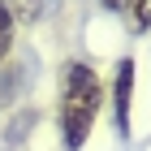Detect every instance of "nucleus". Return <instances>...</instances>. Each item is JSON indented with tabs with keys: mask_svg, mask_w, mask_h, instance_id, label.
<instances>
[{
	"mask_svg": "<svg viewBox=\"0 0 151 151\" xmlns=\"http://www.w3.org/2000/svg\"><path fill=\"white\" fill-rule=\"evenodd\" d=\"M99 108H104L99 73L91 65L73 60L65 69V86H60V142H65V151L86 147L95 121H99Z\"/></svg>",
	"mask_w": 151,
	"mask_h": 151,
	"instance_id": "nucleus-1",
	"label": "nucleus"
},
{
	"mask_svg": "<svg viewBox=\"0 0 151 151\" xmlns=\"http://www.w3.org/2000/svg\"><path fill=\"white\" fill-rule=\"evenodd\" d=\"M4 9H9L13 22H35V17H39V0H9Z\"/></svg>",
	"mask_w": 151,
	"mask_h": 151,
	"instance_id": "nucleus-4",
	"label": "nucleus"
},
{
	"mask_svg": "<svg viewBox=\"0 0 151 151\" xmlns=\"http://www.w3.org/2000/svg\"><path fill=\"white\" fill-rule=\"evenodd\" d=\"M125 4L129 0H104V9H112V13H125Z\"/></svg>",
	"mask_w": 151,
	"mask_h": 151,
	"instance_id": "nucleus-6",
	"label": "nucleus"
},
{
	"mask_svg": "<svg viewBox=\"0 0 151 151\" xmlns=\"http://www.w3.org/2000/svg\"><path fill=\"white\" fill-rule=\"evenodd\" d=\"M125 17H129V30H134V35H147L151 30V0H129Z\"/></svg>",
	"mask_w": 151,
	"mask_h": 151,
	"instance_id": "nucleus-3",
	"label": "nucleus"
},
{
	"mask_svg": "<svg viewBox=\"0 0 151 151\" xmlns=\"http://www.w3.org/2000/svg\"><path fill=\"white\" fill-rule=\"evenodd\" d=\"M13 17H9V9H4V0H0V65H4V56H9V47H13Z\"/></svg>",
	"mask_w": 151,
	"mask_h": 151,
	"instance_id": "nucleus-5",
	"label": "nucleus"
},
{
	"mask_svg": "<svg viewBox=\"0 0 151 151\" xmlns=\"http://www.w3.org/2000/svg\"><path fill=\"white\" fill-rule=\"evenodd\" d=\"M129 112H134V60H121L112 78V116H116V134H129Z\"/></svg>",
	"mask_w": 151,
	"mask_h": 151,
	"instance_id": "nucleus-2",
	"label": "nucleus"
}]
</instances>
